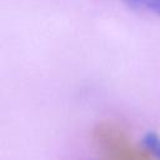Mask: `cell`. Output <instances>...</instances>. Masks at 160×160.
I'll return each mask as SVG.
<instances>
[{"mask_svg": "<svg viewBox=\"0 0 160 160\" xmlns=\"http://www.w3.org/2000/svg\"><path fill=\"white\" fill-rule=\"evenodd\" d=\"M94 141L108 160H151L152 155L144 148H135L126 132L111 122L99 124L94 129Z\"/></svg>", "mask_w": 160, "mask_h": 160, "instance_id": "1", "label": "cell"}, {"mask_svg": "<svg viewBox=\"0 0 160 160\" xmlns=\"http://www.w3.org/2000/svg\"><path fill=\"white\" fill-rule=\"evenodd\" d=\"M128 6L160 16V0H122Z\"/></svg>", "mask_w": 160, "mask_h": 160, "instance_id": "2", "label": "cell"}, {"mask_svg": "<svg viewBox=\"0 0 160 160\" xmlns=\"http://www.w3.org/2000/svg\"><path fill=\"white\" fill-rule=\"evenodd\" d=\"M142 148H145L154 159L160 160V136L155 132H146L141 140Z\"/></svg>", "mask_w": 160, "mask_h": 160, "instance_id": "3", "label": "cell"}]
</instances>
